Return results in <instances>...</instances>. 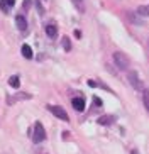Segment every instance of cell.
Instances as JSON below:
<instances>
[{
	"mask_svg": "<svg viewBox=\"0 0 149 154\" xmlns=\"http://www.w3.org/2000/svg\"><path fill=\"white\" fill-rule=\"evenodd\" d=\"M9 85L12 86V88H19V86H20V80H19V76H10L9 78Z\"/></svg>",
	"mask_w": 149,
	"mask_h": 154,
	"instance_id": "cell-13",
	"label": "cell"
},
{
	"mask_svg": "<svg viewBox=\"0 0 149 154\" xmlns=\"http://www.w3.org/2000/svg\"><path fill=\"white\" fill-rule=\"evenodd\" d=\"M44 140H46L44 127H42V124H41V122H36L34 131H32V142H34V144H41V142H44Z\"/></svg>",
	"mask_w": 149,
	"mask_h": 154,
	"instance_id": "cell-2",
	"label": "cell"
},
{
	"mask_svg": "<svg viewBox=\"0 0 149 154\" xmlns=\"http://www.w3.org/2000/svg\"><path fill=\"white\" fill-rule=\"evenodd\" d=\"M34 4H36V7H37V12H39L41 15H44V7H42V4H41V0H34Z\"/></svg>",
	"mask_w": 149,
	"mask_h": 154,
	"instance_id": "cell-17",
	"label": "cell"
},
{
	"mask_svg": "<svg viewBox=\"0 0 149 154\" xmlns=\"http://www.w3.org/2000/svg\"><path fill=\"white\" fill-rule=\"evenodd\" d=\"M71 105H73V109L76 110V112H83V110H85V98L75 97V98L71 100Z\"/></svg>",
	"mask_w": 149,
	"mask_h": 154,
	"instance_id": "cell-6",
	"label": "cell"
},
{
	"mask_svg": "<svg viewBox=\"0 0 149 154\" xmlns=\"http://www.w3.org/2000/svg\"><path fill=\"white\" fill-rule=\"evenodd\" d=\"M63 139H64V140H66V139H70V132H66V131L63 132Z\"/></svg>",
	"mask_w": 149,
	"mask_h": 154,
	"instance_id": "cell-21",
	"label": "cell"
},
{
	"mask_svg": "<svg viewBox=\"0 0 149 154\" xmlns=\"http://www.w3.org/2000/svg\"><path fill=\"white\" fill-rule=\"evenodd\" d=\"M48 109L51 110V113H53L56 119H61V120H64V122H68L70 120V115H68V112L61 107V105H49Z\"/></svg>",
	"mask_w": 149,
	"mask_h": 154,
	"instance_id": "cell-3",
	"label": "cell"
},
{
	"mask_svg": "<svg viewBox=\"0 0 149 154\" xmlns=\"http://www.w3.org/2000/svg\"><path fill=\"white\" fill-rule=\"evenodd\" d=\"M32 97L29 95V93H19V95H15V100H31Z\"/></svg>",
	"mask_w": 149,
	"mask_h": 154,
	"instance_id": "cell-18",
	"label": "cell"
},
{
	"mask_svg": "<svg viewBox=\"0 0 149 154\" xmlns=\"http://www.w3.org/2000/svg\"><path fill=\"white\" fill-rule=\"evenodd\" d=\"M73 5L76 7V10H80V12H83L85 10V4H83V0H71Z\"/></svg>",
	"mask_w": 149,
	"mask_h": 154,
	"instance_id": "cell-16",
	"label": "cell"
},
{
	"mask_svg": "<svg viewBox=\"0 0 149 154\" xmlns=\"http://www.w3.org/2000/svg\"><path fill=\"white\" fill-rule=\"evenodd\" d=\"M93 102H95V105H102V100H100V98H97V97L93 98Z\"/></svg>",
	"mask_w": 149,
	"mask_h": 154,
	"instance_id": "cell-20",
	"label": "cell"
},
{
	"mask_svg": "<svg viewBox=\"0 0 149 154\" xmlns=\"http://www.w3.org/2000/svg\"><path fill=\"white\" fill-rule=\"evenodd\" d=\"M127 78H129V83L132 85V88H134V90H144V85H142L141 78L137 76V73H135V71H129Z\"/></svg>",
	"mask_w": 149,
	"mask_h": 154,
	"instance_id": "cell-4",
	"label": "cell"
},
{
	"mask_svg": "<svg viewBox=\"0 0 149 154\" xmlns=\"http://www.w3.org/2000/svg\"><path fill=\"white\" fill-rule=\"evenodd\" d=\"M142 102H144L146 110L149 112V88H144V90H142Z\"/></svg>",
	"mask_w": 149,
	"mask_h": 154,
	"instance_id": "cell-12",
	"label": "cell"
},
{
	"mask_svg": "<svg viewBox=\"0 0 149 154\" xmlns=\"http://www.w3.org/2000/svg\"><path fill=\"white\" fill-rule=\"evenodd\" d=\"M15 24H17V29L20 32H26L27 29V20L24 15H15Z\"/></svg>",
	"mask_w": 149,
	"mask_h": 154,
	"instance_id": "cell-8",
	"label": "cell"
},
{
	"mask_svg": "<svg viewBox=\"0 0 149 154\" xmlns=\"http://www.w3.org/2000/svg\"><path fill=\"white\" fill-rule=\"evenodd\" d=\"M61 42H63V49H64V51H70V49H71V41H70V37H68V36H64Z\"/></svg>",
	"mask_w": 149,
	"mask_h": 154,
	"instance_id": "cell-15",
	"label": "cell"
},
{
	"mask_svg": "<svg viewBox=\"0 0 149 154\" xmlns=\"http://www.w3.org/2000/svg\"><path fill=\"white\" fill-rule=\"evenodd\" d=\"M113 63L117 64V68L122 69V71L129 69V66H131V61H129V58H127L124 53H120V51L113 53Z\"/></svg>",
	"mask_w": 149,
	"mask_h": 154,
	"instance_id": "cell-1",
	"label": "cell"
},
{
	"mask_svg": "<svg viewBox=\"0 0 149 154\" xmlns=\"http://www.w3.org/2000/svg\"><path fill=\"white\" fill-rule=\"evenodd\" d=\"M20 53H22V56L26 59H32V49L29 44H24L22 48H20Z\"/></svg>",
	"mask_w": 149,
	"mask_h": 154,
	"instance_id": "cell-9",
	"label": "cell"
},
{
	"mask_svg": "<svg viewBox=\"0 0 149 154\" xmlns=\"http://www.w3.org/2000/svg\"><path fill=\"white\" fill-rule=\"evenodd\" d=\"M46 34L49 37H56V34H58V27L54 26V24H48L46 26Z\"/></svg>",
	"mask_w": 149,
	"mask_h": 154,
	"instance_id": "cell-10",
	"label": "cell"
},
{
	"mask_svg": "<svg viewBox=\"0 0 149 154\" xmlns=\"http://www.w3.org/2000/svg\"><path fill=\"white\" fill-rule=\"evenodd\" d=\"M14 5H15V0H0V9H2V12H5V14H9Z\"/></svg>",
	"mask_w": 149,
	"mask_h": 154,
	"instance_id": "cell-7",
	"label": "cell"
},
{
	"mask_svg": "<svg viewBox=\"0 0 149 154\" xmlns=\"http://www.w3.org/2000/svg\"><path fill=\"white\" fill-rule=\"evenodd\" d=\"M131 154H139V151H137V149H132V151H131Z\"/></svg>",
	"mask_w": 149,
	"mask_h": 154,
	"instance_id": "cell-22",
	"label": "cell"
},
{
	"mask_svg": "<svg viewBox=\"0 0 149 154\" xmlns=\"http://www.w3.org/2000/svg\"><path fill=\"white\" fill-rule=\"evenodd\" d=\"M88 85L90 86H100V88H104V90H108L110 91V88H108V86H105V85H102V82H95V80H88Z\"/></svg>",
	"mask_w": 149,
	"mask_h": 154,
	"instance_id": "cell-14",
	"label": "cell"
},
{
	"mask_svg": "<svg viewBox=\"0 0 149 154\" xmlns=\"http://www.w3.org/2000/svg\"><path fill=\"white\" fill-rule=\"evenodd\" d=\"M32 4H34V0H24V4H22V7H24V9H31V7H32Z\"/></svg>",
	"mask_w": 149,
	"mask_h": 154,
	"instance_id": "cell-19",
	"label": "cell"
},
{
	"mask_svg": "<svg viewBox=\"0 0 149 154\" xmlns=\"http://www.w3.org/2000/svg\"><path fill=\"white\" fill-rule=\"evenodd\" d=\"M137 14L142 15V17H149V4H147V5H141V7H137Z\"/></svg>",
	"mask_w": 149,
	"mask_h": 154,
	"instance_id": "cell-11",
	"label": "cell"
},
{
	"mask_svg": "<svg viewBox=\"0 0 149 154\" xmlns=\"http://www.w3.org/2000/svg\"><path fill=\"white\" fill-rule=\"evenodd\" d=\"M115 115H102V117L97 119V124H100V125H112V124H115Z\"/></svg>",
	"mask_w": 149,
	"mask_h": 154,
	"instance_id": "cell-5",
	"label": "cell"
}]
</instances>
